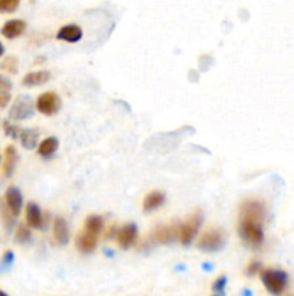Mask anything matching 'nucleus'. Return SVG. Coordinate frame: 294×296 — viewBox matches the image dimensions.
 Listing matches in <instances>:
<instances>
[{
	"instance_id": "4be33fe9",
	"label": "nucleus",
	"mask_w": 294,
	"mask_h": 296,
	"mask_svg": "<svg viewBox=\"0 0 294 296\" xmlns=\"http://www.w3.org/2000/svg\"><path fill=\"white\" fill-rule=\"evenodd\" d=\"M16 241L20 243V244H26L29 243L32 234H30V227L26 224H19L17 228H16Z\"/></svg>"
},
{
	"instance_id": "dca6fc26",
	"label": "nucleus",
	"mask_w": 294,
	"mask_h": 296,
	"mask_svg": "<svg viewBox=\"0 0 294 296\" xmlns=\"http://www.w3.org/2000/svg\"><path fill=\"white\" fill-rule=\"evenodd\" d=\"M164 201H166L164 194L160 191H151L150 194H147L145 201H143V209L146 212H151V211L162 207Z\"/></svg>"
},
{
	"instance_id": "a211bd4d",
	"label": "nucleus",
	"mask_w": 294,
	"mask_h": 296,
	"mask_svg": "<svg viewBox=\"0 0 294 296\" xmlns=\"http://www.w3.org/2000/svg\"><path fill=\"white\" fill-rule=\"evenodd\" d=\"M20 143L25 149H33L38 145L39 132L36 129H22L19 134Z\"/></svg>"
},
{
	"instance_id": "f8f14e48",
	"label": "nucleus",
	"mask_w": 294,
	"mask_h": 296,
	"mask_svg": "<svg viewBox=\"0 0 294 296\" xmlns=\"http://www.w3.org/2000/svg\"><path fill=\"white\" fill-rule=\"evenodd\" d=\"M26 30V22L22 19H10L7 20L3 28H1V35L7 39H16L20 35H23Z\"/></svg>"
},
{
	"instance_id": "393cba45",
	"label": "nucleus",
	"mask_w": 294,
	"mask_h": 296,
	"mask_svg": "<svg viewBox=\"0 0 294 296\" xmlns=\"http://www.w3.org/2000/svg\"><path fill=\"white\" fill-rule=\"evenodd\" d=\"M13 262H15V254H13V252H10V250L4 252L1 260H0V272L9 270L12 267V265H13Z\"/></svg>"
},
{
	"instance_id": "cd10ccee",
	"label": "nucleus",
	"mask_w": 294,
	"mask_h": 296,
	"mask_svg": "<svg viewBox=\"0 0 294 296\" xmlns=\"http://www.w3.org/2000/svg\"><path fill=\"white\" fill-rule=\"evenodd\" d=\"M260 270H261V263L260 262H252L248 266V269H247V273H248V276H254Z\"/></svg>"
},
{
	"instance_id": "72a5a7b5",
	"label": "nucleus",
	"mask_w": 294,
	"mask_h": 296,
	"mask_svg": "<svg viewBox=\"0 0 294 296\" xmlns=\"http://www.w3.org/2000/svg\"><path fill=\"white\" fill-rule=\"evenodd\" d=\"M0 161H1V156H0Z\"/></svg>"
},
{
	"instance_id": "f704fd0d",
	"label": "nucleus",
	"mask_w": 294,
	"mask_h": 296,
	"mask_svg": "<svg viewBox=\"0 0 294 296\" xmlns=\"http://www.w3.org/2000/svg\"><path fill=\"white\" fill-rule=\"evenodd\" d=\"M289 296H294V295H289Z\"/></svg>"
},
{
	"instance_id": "20e7f679",
	"label": "nucleus",
	"mask_w": 294,
	"mask_h": 296,
	"mask_svg": "<svg viewBox=\"0 0 294 296\" xmlns=\"http://www.w3.org/2000/svg\"><path fill=\"white\" fill-rule=\"evenodd\" d=\"M198 249L202 252H220L225 246V237L220 230H209L198 240Z\"/></svg>"
},
{
	"instance_id": "6ab92c4d",
	"label": "nucleus",
	"mask_w": 294,
	"mask_h": 296,
	"mask_svg": "<svg viewBox=\"0 0 294 296\" xmlns=\"http://www.w3.org/2000/svg\"><path fill=\"white\" fill-rule=\"evenodd\" d=\"M12 81L0 75V108H4L12 99Z\"/></svg>"
},
{
	"instance_id": "aec40b11",
	"label": "nucleus",
	"mask_w": 294,
	"mask_h": 296,
	"mask_svg": "<svg viewBox=\"0 0 294 296\" xmlns=\"http://www.w3.org/2000/svg\"><path fill=\"white\" fill-rule=\"evenodd\" d=\"M58 139L57 137H48L45 139L44 142L39 145L38 148V153L42 156V158H51L57 150H58Z\"/></svg>"
},
{
	"instance_id": "39448f33",
	"label": "nucleus",
	"mask_w": 294,
	"mask_h": 296,
	"mask_svg": "<svg viewBox=\"0 0 294 296\" xmlns=\"http://www.w3.org/2000/svg\"><path fill=\"white\" fill-rule=\"evenodd\" d=\"M33 116V103L29 96H19L16 99L10 110H9V117L12 120H26Z\"/></svg>"
},
{
	"instance_id": "f257e3e1",
	"label": "nucleus",
	"mask_w": 294,
	"mask_h": 296,
	"mask_svg": "<svg viewBox=\"0 0 294 296\" xmlns=\"http://www.w3.org/2000/svg\"><path fill=\"white\" fill-rule=\"evenodd\" d=\"M264 217V205L257 199H251L241 205L238 234L250 247L257 249L264 241V230H263Z\"/></svg>"
},
{
	"instance_id": "bb28decb",
	"label": "nucleus",
	"mask_w": 294,
	"mask_h": 296,
	"mask_svg": "<svg viewBox=\"0 0 294 296\" xmlns=\"http://www.w3.org/2000/svg\"><path fill=\"white\" fill-rule=\"evenodd\" d=\"M226 283H228V278H226V276H220L217 281L214 282V285H212V291H214L215 294H223Z\"/></svg>"
},
{
	"instance_id": "7c9ffc66",
	"label": "nucleus",
	"mask_w": 294,
	"mask_h": 296,
	"mask_svg": "<svg viewBox=\"0 0 294 296\" xmlns=\"http://www.w3.org/2000/svg\"><path fill=\"white\" fill-rule=\"evenodd\" d=\"M0 296H9V295H7V294H6L4 291H1V289H0Z\"/></svg>"
},
{
	"instance_id": "423d86ee",
	"label": "nucleus",
	"mask_w": 294,
	"mask_h": 296,
	"mask_svg": "<svg viewBox=\"0 0 294 296\" xmlns=\"http://www.w3.org/2000/svg\"><path fill=\"white\" fill-rule=\"evenodd\" d=\"M61 105L62 101L59 99L58 94L52 93V91H48L44 93L38 97L36 100V108L39 113H42L45 116H52V114H57L59 110H61Z\"/></svg>"
},
{
	"instance_id": "412c9836",
	"label": "nucleus",
	"mask_w": 294,
	"mask_h": 296,
	"mask_svg": "<svg viewBox=\"0 0 294 296\" xmlns=\"http://www.w3.org/2000/svg\"><path fill=\"white\" fill-rule=\"evenodd\" d=\"M84 228L98 236V234L103 231L104 220L100 215H89V217H87V220H85Z\"/></svg>"
},
{
	"instance_id": "5701e85b",
	"label": "nucleus",
	"mask_w": 294,
	"mask_h": 296,
	"mask_svg": "<svg viewBox=\"0 0 294 296\" xmlns=\"http://www.w3.org/2000/svg\"><path fill=\"white\" fill-rule=\"evenodd\" d=\"M17 59L15 57H7V58L3 59V62L0 64V68L9 74H16L17 73Z\"/></svg>"
},
{
	"instance_id": "0eeeda50",
	"label": "nucleus",
	"mask_w": 294,
	"mask_h": 296,
	"mask_svg": "<svg viewBox=\"0 0 294 296\" xmlns=\"http://www.w3.org/2000/svg\"><path fill=\"white\" fill-rule=\"evenodd\" d=\"M179 237V227L176 225H159L151 231V240L154 243L160 244H169L175 241Z\"/></svg>"
},
{
	"instance_id": "b1692460",
	"label": "nucleus",
	"mask_w": 294,
	"mask_h": 296,
	"mask_svg": "<svg viewBox=\"0 0 294 296\" xmlns=\"http://www.w3.org/2000/svg\"><path fill=\"white\" fill-rule=\"evenodd\" d=\"M19 4L20 0H0V13H13Z\"/></svg>"
},
{
	"instance_id": "9b49d317",
	"label": "nucleus",
	"mask_w": 294,
	"mask_h": 296,
	"mask_svg": "<svg viewBox=\"0 0 294 296\" xmlns=\"http://www.w3.org/2000/svg\"><path fill=\"white\" fill-rule=\"evenodd\" d=\"M4 202L7 208L10 209V212L17 217L22 211V205H23V198H22V194L20 191L16 188V187H10L7 188V191L4 194Z\"/></svg>"
},
{
	"instance_id": "473e14b6",
	"label": "nucleus",
	"mask_w": 294,
	"mask_h": 296,
	"mask_svg": "<svg viewBox=\"0 0 294 296\" xmlns=\"http://www.w3.org/2000/svg\"><path fill=\"white\" fill-rule=\"evenodd\" d=\"M214 296H223V294H217V295H214Z\"/></svg>"
},
{
	"instance_id": "1a4fd4ad",
	"label": "nucleus",
	"mask_w": 294,
	"mask_h": 296,
	"mask_svg": "<svg viewBox=\"0 0 294 296\" xmlns=\"http://www.w3.org/2000/svg\"><path fill=\"white\" fill-rule=\"evenodd\" d=\"M137 240L136 224H127L117 231V243L121 249H130Z\"/></svg>"
},
{
	"instance_id": "2f4dec72",
	"label": "nucleus",
	"mask_w": 294,
	"mask_h": 296,
	"mask_svg": "<svg viewBox=\"0 0 294 296\" xmlns=\"http://www.w3.org/2000/svg\"><path fill=\"white\" fill-rule=\"evenodd\" d=\"M204 269H206V270H211V269H212V266H209V265H204Z\"/></svg>"
},
{
	"instance_id": "9d476101",
	"label": "nucleus",
	"mask_w": 294,
	"mask_h": 296,
	"mask_svg": "<svg viewBox=\"0 0 294 296\" xmlns=\"http://www.w3.org/2000/svg\"><path fill=\"white\" fill-rule=\"evenodd\" d=\"M97 241H98V236L84 228L79 233V236L76 237L75 244H76V249L81 253H91L95 250Z\"/></svg>"
},
{
	"instance_id": "c85d7f7f",
	"label": "nucleus",
	"mask_w": 294,
	"mask_h": 296,
	"mask_svg": "<svg viewBox=\"0 0 294 296\" xmlns=\"http://www.w3.org/2000/svg\"><path fill=\"white\" fill-rule=\"evenodd\" d=\"M242 295H244V296H252V292H251V291H248V289H245Z\"/></svg>"
},
{
	"instance_id": "f3484780",
	"label": "nucleus",
	"mask_w": 294,
	"mask_h": 296,
	"mask_svg": "<svg viewBox=\"0 0 294 296\" xmlns=\"http://www.w3.org/2000/svg\"><path fill=\"white\" fill-rule=\"evenodd\" d=\"M51 78L49 71H35V73H29L23 77L22 80V84L26 86V87H36V86H42L45 83H48Z\"/></svg>"
},
{
	"instance_id": "2eb2a0df",
	"label": "nucleus",
	"mask_w": 294,
	"mask_h": 296,
	"mask_svg": "<svg viewBox=\"0 0 294 296\" xmlns=\"http://www.w3.org/2000/svg\"><path fill=\"white\" fill-rule=\"evenodd\" d=\"M54 238L59 246H64L70 241L68 224L62 217H57L55 221H54Z\"/></svg>"
},
{
	"instance_id": "7ed1b4c3",
	"label": "nucleus",
	"mask_w": 294,
	"mask_h": 296,
	"mask_svg": "<svg viewBox=\"0 0 294 296\" xmlns=\"http://www.w3.org/2000/svg\"><path fill=\"white\" fill-rule=\"evenodd\" d=\"M201 224H202V214L201 211H196L179 227V240L183 246H189L193 241V238L199 233Z\"/></svg>"
},
{
	"instance_id": "c756f323",
	"label": "nucleus",
	"mask_w": 294,
	"mask_h": 296,
	"mask_svg": "<svg viewBox=\"0 0 294 296\" xmlns=\"http://www.w3.org/2000/svg\"><path fill=\"white\" fill-rule=\"evenodd\" d=\"M3 54H4V46H3V44L0 42V57H1Z\"/></svg>"
},
{
	"instance_id": "f03ea898",
	"label": "nucleus",
	"mask_w": 294,
	"mask_h": 296,
	"mask_svg": "<svg viewBox=\"0 0 294 296\" xmlns=\"http://www.w3.org/2000/svg\"><path fill=\"white\" fill-rule=\"evenodd\" d=\"M261 282L271 295L280 296L287 289L289 275L287 272L279 269H264L261 270Z\"/></svg>"
},
{
	"instance_id": "6e6552de",
	"label": "nucleus",
	"mask_w": 294,
	"mask_h": 296,
	"mask_svg": "<svg viewBox=\"0 0 294 296\" xmlns=\"http://www.w3.org/2000/svg\"><path fill=\"white\" fill-rule=\"evenodd\" d=\"M48 218L42 215V211L36 202H29L26 205V224L30 228H36V230H42L46 227Z\"/></svg>"
},
{
	"instance_id": "ddd939ff",
	"label": "nucleus",
	"mask_w": 294,
	"mask_h": 296,
	"mask_svg": "<svg viewBox=\"0 0 294 296\" xmlns=\"http://www.w3.org/2000/svg\"><path fill=\"white\" fill-rule=\"evenodd\" d=\"M17 163V150L13 145H9L4 149V156H3V175L6 178H10L13 175Z\"/></svg>"
},
{
	"instance_id": "4468645a",
	"label": "nucleus",
	"mask_w": 294,
	"mask_h": 296,
	"mask_svg": "<svg viewBox=\"0 0 294 296\" xmlns=\"http://www.w3.org/2000/svg\"><path fill=\"white\" fill-rule=\"evenodd\" d=\"M82 38V30L78 25H67L62 26L57 33V39L59 41H65V42H71L75 44L78 41H81Z\"/></svg>"
},
{
	"instance_id": "a878e982",
	"label": "nucleus",
	"mask_w": 294,
	"mask_h": 296,
	"mask_svg": "<svg viewBox=\"0 0 294 296\" xmlns=\"http://www.w3.org/2000/svg\"><path fill=\"white\" fill-rule=\"evenodd\" d=\"M3 129H4V133L7 134L9 137H12V139H19V134H20V130H22L15 124L9 123L7 120L3 121Z\"/></svg>"
}]
</instances>
